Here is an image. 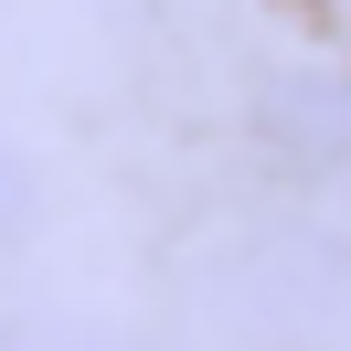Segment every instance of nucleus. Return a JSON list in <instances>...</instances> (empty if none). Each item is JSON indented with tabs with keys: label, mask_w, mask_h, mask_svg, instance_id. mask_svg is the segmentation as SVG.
<instances>
[]
</instances>
